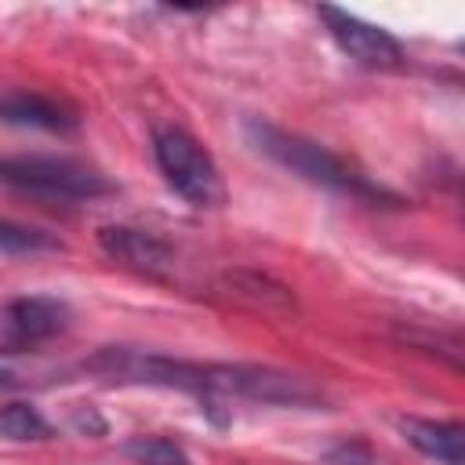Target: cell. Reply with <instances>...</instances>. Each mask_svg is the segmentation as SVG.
<instances>
[{
  "label": "cell",
  "instance_id": "cell-12",
  "mask_svg": "<svg viewBox=\"0 0 465 465\" xmlns=\"http://www.w3.org/2000/svg\"><path fill=\"white\" fill-rule=\"evenodd\" d=\"M225 283L232 287L236 298H247L251 305H262L265 312H294V294L283 283H272L269 276L258 272H229Z\"/></svg>",
  "mask_w": 465,
  "mask_h": 465
},
{
  "label": "cell",
  "instance_id": "cell-3",
  "mask_svg": "<svg viewBox=\"0 0 465 465\" xmlns=\"http://www.w3.org/2000/svg\"><path fill=\"white\" fill-rule=\"evenodd\" d=\"M153 156L167 185L193 207H214L222 200V178L211 153L182 127L153 131Z\"/></svg>",
  "mask_w": 465,
  "mask_h": 465
},
{
  "label": "cell",
  "instance_id": "cell-11",
  "mask_svg": "<svg viewBox=\"0 0 465 465\" xmlns=\"http://www.w3.org/2000/svg\"><path fill=\"white\" fill-rule=\"evenodd\" d=\"M0 120L18 124V127H44V131H73L76 127V116H69L58 102H47L40 94H4Z\"/></svg>",
  "mask_w": 465,
  "mask_h": 465
},
{
  "label": "cell",
  "instance_id": "cell-17",
  "mask_svg": "<svg viewBox=\"0 0 465 465\" xmlns=\"http://www.w3.org/2000/svg\"><path fill=\"white\" fill-rule=\"evenodd\" d=\"M76 429H80V432H87V436H102V432H105V421L87 407V411H80V414H76Z\"/></svg>",
  "mask_w": 465,
  "mask_h": 465
},
{
  "label": "cell",
  "instance_id": "cell-16",
  "mask_svg": "<svg viewBox=\"0 0 465 465\" xmlns=\"http://www.w3.org/2000/svg\"><path fill=\"white\" fill-rule=\"evenodd\" d=\"M327 461H334V465H371V447L360 443V440H345V443L327 450Z\"/></svg>",
  "mask_w": 465,
  "mask_h": 465
},
{
  "label": "cell",
  "instance_id": "cell-7",
  "mask_svg": "<svg viewBox=\"0 0 465 465\" xmlns=\"http://www.w3.org/2000/svg\"><path fill=\"white\" fill-rule=\"evenodd\" d=\"M320 18L327 22L331 36L338 40V47L349 58H356L363 65H381V69L403 62L400 40L392 33H385L381 25H371V22H363V18L349 15V11H338V7H320Z\"/></svg>",
  "mask_w": 465,
  "mask_h": 465
},
{
  "label": "cell",
  "instance_id": "cell-1",
  "mask_svg": "<svg viewBox=\"0 0 465 465\" xmlns=\"http://www.w3.org/2000/svg\"><path fill=\"white\" fill-rule=\"evenodd\" d=\"M251 138L258 142L262 153H269L272 160H280L283 167H291L294 174L316 182V185H327L334 193H349V196H360V200H381L389 196L385 189L371 185L363 174H356L345 160H338L331 149L302 138V134H291L283 127H272V124H262V120H251L247 124ZM392 200V196H389Z\"/></svg>",
  "mask_w": 465,
  "mask_h": 465
},
{
  "label": "cell",
  "instance_id": "cell-4",
  "mask_svg": "<svg viewBox=\"0 0 465 465\" xmlns=\"http://www.w3.org/2000/svg\"><path fill=\"white\" fill-rule=\"evenodd\" d=\"M0 185L33 196H58V200H91L113 189L91 167L54 156H0Z\"/></svg>",
  "mask_w": 465,
  "mask_h": 465
},
{
  "label": "cell",
  "instance_id": "cell-14",
  "mask_svg": "<svg viewBox=\"0 0 465 465\" xmlns=\"http://www.w3.org/2000/svg\"><path fill=\"white\" fill-rule=\"evenodd\" d=\"M120 450L138 465H189V454L167 436H134Z\"/></svg>",
  "mask_w": 465,
  "mask_h": 465
},
{
  "label": "cell",
  "instance_id": "cell-9",
  "mask_svg": "<svg viewBox=\"0 0 465 465\" xmlns=\"http://www.w3.org/2000/svg\"><path fill=\"white\" fill-rule=\"evenodd\" d=\"M400 432L425 458H436L440 465H465V429L458 421L400 418Z\"/></svg>",
  "mask_w": 465,
  "mask_h": 465
},
{
  "label": "cell",
  "instance_id": "cell-6",
  "mask_svg": "<svg viewBox=\"0 0 465 465\" xmlns=\"http://www.w3.org/2000/svg\"><path fill=\"white\" fill-rule=\"evenodd\" d=\"M65 323H69V305L47 294L15 298L0 309V338L18 349H33L54 338L58 331H65Z\"/></svg>",
  "mask_w": 465,
  "mask_h": 465
},
{
  "label": "cell",
  "instance_id": "cell-13",
  "mask_svg": "<svg viewBox=\"0 0 465 465\" xmlns=\"http://www.w3.org/2000/svg\"><path fill=\"white\" fill-rule=\"evenodd\" d=\"M0 436L15 440V443H29V440H47L51 425L40 418L36 407L29 403H7L0 407Z\"/></svg>",
  "mask_w": 465,
  "mask_h": 465
},
{
  "label": "cell",
  "instance_id": "cell-10",
  "mask_svg": "<svg viewBox=\"0 0 465 465\" xmlns=\"http://www.w3.org/2000/svg\"><path fill=\"white\" fill-rule=\"evenodd\" d=\"M65 367L36 349H18L4 345L0 349V389H25V385H47L62 378Z\"/></svg>",
  "mask_w": 465,
  "mask_h": 465
},
{
  "label": "cell",
  "instance_id": "cell-15",
  "mask_svg": "<svg viewBox=\"0 0 465 465\" xmlns=\"http://www.w3.org/2000/svg\"><path fill=\"white\" fill-rule=\"evenodd\" d=\"M51 247H58V243L47 232L0 218V251H7V254H33V251H51Z\"/></svg>",
  "mask_w": 465,
  "mask_h": 465
},
{
  "label": "cell",
  "instance_id": "cell-5",
  "mask_svg": "<svg viewBox=\"0 0 465 465\" xmlns=\"http://www.w3.org/2000/svg\"><path fill=\"white\" fill-rule=\"evenodd\" d=\"M211 392L214 396H247L262 403H291V407H309L320 403V389H312L305 378L269 371V367H211Z\"/></svg>",
  "mask_w": 465,
  "mask_h": 465
},
{
  "label": "cell",
  "instance_id": "cell-2",
  "mask_svg": "<svg viewBox=\"0 0 465 465\" xmlns=\"http://www.w3.org/2000/svg\"><path fill=\"white\" fill-rule=\"evenodd\" d=\"M87 371L113 378V381H138V385H160V389H182L214 400L211 392V367L214 363H189L174 356H156V352H138V349H116L105 345L98 349L87 363Z\"/></svg>",
  "mask_w": 465,
  "mask_h": 465
},
{
  "label": "cell",
  "instance_id": "cell-8",
  "mask_svg": "<svg viewBox=\"0 0 465 465\" xmlns=\"http://www.w3.org/2000/svg\"><path fill=\"white\" fill-rule=\"evenodd\" d=\"M98 243L109 258H116L120 265H127L134 272L163 276L174 269V251L156 232L131 229V225H105V229H98Z\"/></svg>",
  "mask_w": 465,
  "mask_h": 465
}]
</instances>
